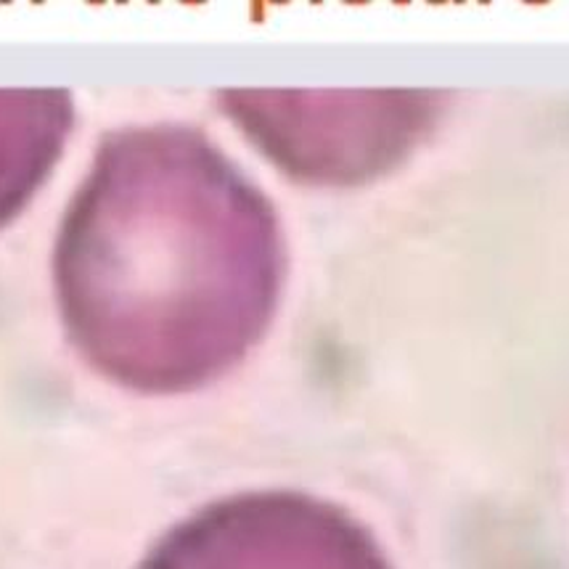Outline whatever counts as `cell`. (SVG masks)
I'll return each instance as SVG.
<instances>
[{"label": "cell", "mask_w": 569, "mask_h": 569, "mask_svg": "<svg viewBox=\"0 0 569 569\" xmlns=\"http://www.w3.org/2000/svg\"><path fill=\"white\" fill-rule=\"evenodd\" d=\"M283 279L268 199L180 124L107 138L69 207L57 287L93 369L138 392H183L247 356Z\"/></svg>", "instance_id": "obj_1"}, {"label": "cell", "mask_w": 569, "mask_h": 569, "mask_svg": "<svg viewBox=\"0 0 569 569\" xmlns=\"http://www.w3.org/2000/svg\"><path fill=\"white\" fill-rule=\"evenodd\" d=\"M226 109L283 170L313 183H356L387 170L435 117L425 93H266L233 90Z\"/></svg>", "instance_id": "obj_2"}, {"label": "cell", "mask_w": 569, "mask_h": 569, "mask_svg": "<svg viewBox=\"0 0 569 569\" xmlns=\"http://www.w3.org/2000/svg\"><path fill=\"white\" fill-rule=\"evenodd\" d=\"M141 569H390L356 519L295 492L214 503L172 530Z\"/></svg>", "instance_id": "obj_3"}, {"label": "cell", "mask_w": 569, "mask_h": 569, "mask_svg": "<svg viewBox=\"0 0 569 569\" xmlns=\"http://www.w3.org/2000/svg\"><path fill=\"white\" fill-rule=\"evenodd\" d=\"M72 128V99L64 90L0 93V220L38 189L61 154Z\"/></svg>", "instance_id": "obj_4"}]
</instances>
